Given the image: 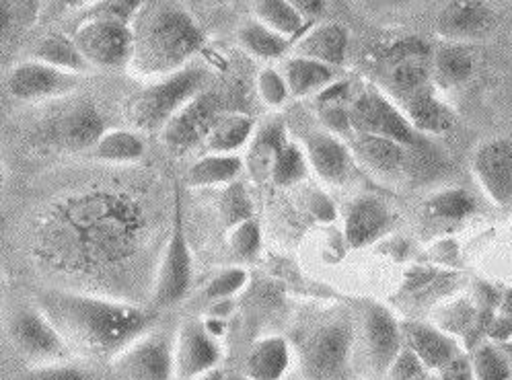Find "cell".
I'll list each match as a JSON object with an SVG mask.
<instances>
[{"label": "cell", "instance_id": "e0dca14e", "mask_svg": "<svg viewBox=\"0 0 512 380\" xmlns=\"http://www.w3.org/2000/svg\"><path fill=\"white\" fill-rule=\"evenodd\" d=\"M471 173L498 208L512 206V138L496 136L473 150Z\"/></svg>", "mask_w": 512, "mask_h": 380}, {"label": "cell", "instance_id": "3957f363", "mask_svg": "<svg viewBox=\"0 0 512 380\" xmlns=\"http://www.w3.org/2000/svg\"><path fill=\"white\" fill-rule=\"evenodd\" d=\"M206 35L198 21L169 3L142 7L134 23V50L128 70L142 81H157L181 68L204 48Z\"/></svg>", "mask_w": 512, "mask_h": 380}, {"label": "cell", "instance_id": "83f0119b", "mask_svg": "<svg viewBox=\"0 0 512 380\" xmlns=\"http://www.w3.org/2000/svg\"><path fill=\"white\" fill-rule=\"evenodd\" d=\"M284 79L290 91V97L305 99L315 97L329 85L338 81V68L321 64L317 60L292 54L284 64Z\"/></svg>", "mask_w": 512, "mask_h": 380}, {"label": "cell", "instance_id": "c3c4849f", "mask_svg": "<svg viewBox=\"0 0 512 380\" xmlns=\"http://www.w3.org/2000/svg\"><path fill=\"white\" fill-rule=\"evenodd\" d=\"M307 208H309V212H311L319 222H332V220H336V216H338V210H336L334 200L329 198L325 192H321V189H313L309 200H307Z\"/></svg>", "mask_w": 512, "mask_h": 380}, {"label": "cell", "instance_id": "ba28073f", "mask_svg": "<svg viewBox=\"0 0 512 380\" xmlns=\"http://www.w3.org/2000/svg\"><path fill=\"white\" fill-rule=\"evenodd\" d=\"M194 282V257L186 233L184 222V206H181V196L175 192L173 200V220L171 233L165 245V253L159 265V272L153 286V307L155 309H171L192 290Z\"/></svg>", "mask_w": 512, "mask_h": 380}, {"label": "cell", "instance_id": "836d02e7", "mask_svg": "<svg viewBox=\"0 0 512 380\" xmlns=\"http://www.w3.org/2000/svg\"><path fill=\"white\" fill-rule=\"evenodd\" d=\"M237 44L251 58H258L262 62H274L284 58L292 50V44L295 42H290L288 37L270 29L255 17H249L237 29Z\"/></svg>", "mask_w": 512, "mask_h": 380}, {"label": "cell", "instance_id": "d4e9b609", "mask_svg": "<svg viewBox=\"0 0 512 380\" xmlns=\"http://www.w3.org/2000/svg\"><path fill=\"white\" fill-rule=\"evenodd\" d=\"M350 33L340 23H319L309 27L299 40L292 44V52L327 64L332 68H342L348 60Z\"/></svg>", "mask_w": 512, "mask_h": 380}, {"label": "cell", "instance_id": "44dd1931", "mask_svg": "<svg viewBox=\"0 0 512 380\" xmlns=\"http://www.w3.org/2000/svg\"><path fill=\"white\" fill-rule=\"evenodd\" d=\"M344 237L352 249L371 247L395 226L393 208L379 196H356L344 208Z\"/></svg>", "mask_w": 512, "mask_h": 380}, {"label": "cell", "instance_id": "f907efd6", "mask_svg": "<svg viewBox=\"0 0 512 380\" xmlns=\"http://www.w3.org/2000/svg\"><path fill=\"white\" fill-rule=\"evenodd\" d=\"M288 3L295 7L307 21L319 19L327 7V0H288Z\"/></svg>", "mask_w": 512, "mask_h": 380}, {"label": "cell", "instance_id": "db71d44e", "mask_svg": "<svg viewBox=\"0 0 512 380\" xmlns=\"http://www.w3.org/2000/svg\"><path fill=\"white\" fill-rule=\"evenodd\" d=\"M9 21H11V13L3 3H0V37H3V33L9 29Z\"/></svg>", "mask_w": 512, "mask_h": 380}, {"label": "cell", "instance_id": "6f0895ef", "mask_svg": "<svg viewBox=\"0 0 512 380\" xmlns=\"http://www.w3.org/2000/svg\"><path fill=\"white\" fill-rule=\"evenodd\" d=\"M229 3H233V5H237V3H241V0H229Z\"/></svg>", "mask_w": 512, "mask_h": 380}, {"label": "cell", "instance_id": "680465c9", "mask_svg": "<svg viewBox=\"0 0 512 380\" xmlns=\"http://www.w3.org/2000/svg\"><path fill=\"white\" fill-rule=\"evenodd\" d=\"M186 3H200V0H186Z\"/></svg>", "mask_w": 512, "mask_h": 380}, {"label": "cell", "instance_id": "5b68a950", "mask_svg": "<svg viewBox=\"0 0 512 380\" xmlns=\"http://www.w3.org/2000/svg\"><path fill=\"white\" fill-rule=\"evenodd\" d=\"M305 380H348L354 368V321L338 315L313 327L299 346Z\"/></svg>", "mask_w": 512, "mask_h": 380}, {"label": "cell", "instance_id": "484cf974", "mask_svg": "<svg viewBox=\"0 0 512 380\" xmlns=\"http://www.w3.org/2000/svg\"><path fill=\"white\" fill-rule=\"evenodd\" d=\"M475 74V56L469 46L443 42L432 48L430 85L438 93H453L463 89Z\"/></svg>", "mask_w": 512, "mask_h": 380}, {"label": "cell", "instance_id": "ab89813d", "mask_svg": "<svg viewBox=\"0 0 512 380\" xmlns=\"http://www.w3.org/2000/svg\"><path fill=\"white\" fill-rule=\"evenodd\" d=\"M216 208H218V218H221L227 231L255 216L253 200L247 192V187L239 179L223 187L221 196H218Z\"/></svg>", "mask_w": 512, "mask_h": 380}, {"label": "cell", "instance_id": "7bdbcfd3", "mask_svg": "<svg viewBox=\"0 0 512 380\" xmlns=\"http://www.w3.org/2000/svg\"><path fill=\"white\" fill-rule=\"evenodd\" d=\"M247 282H249V272L245 268H239V265H233V268L221 270L214 278H210L202 290V296L208 302L233 300L247 286Z\"/></svg>", "mask_w": 512, "mask_h": 380}, {"label": "cell", "instance_id": "7402d4cb", "mask_svg": "<svg viewBox=\"0 0 512 380\" xmlns=\"http://www.w3.org/2000/svg\"><path fill=\"white\" fill-rule=\"evenodd\" d=\"M303 148L311 173H315L323 183L340 187L350 179L356 161L350 144L344 138L327 130H319L311 132L303 140Z\"/></svg>", "mask_w": 512, "mask_h": 380}, {"label": "cell", "instance_id": "b9f144b4", "mask_svg": "<svg viewBox=\"0 0 512 380\" xmlns=\"http://www.w3.org/2000/svg\"><path fill=\"white\" fill-rule=\"evenodd\" d=\"M227 245L229 251L241 259V261H251L262 253L264 245V235H262V226L258 218H249L227 231Z\"/></svg>", "mask_w": 512, "mask_h": 380}, {"label": "cell", "instance_id": "7c38bea8", "mask_svg": "<svg viewBox=\"0 0 512 380\" xmlns=\"http://www.w3.org/2000/svg\"><path fill=\"white\" fill-rule=\"evenodd\" d=\"M91 68H128L134 50V25L120 21L81 17L70 33Z\"/></svg>", "mask_w": 512, "mask_h": 380}, {"label": "cell", "instance_id": "9c48e42d", "mask_svg": "<svg viewBox=\"0 0 512 380\" xmlns=\"http://www.w3.org/2000/svg\"><path fill=\"white\" fill-rule=\"evenodd\" d=\"M432 46L422 37L406 35L391 42L379 56L377 70L383 89L395 103L430 85Z\"/></svg>", "mask_w": 512, "mask_h": 380}, {"label": "cell", "instance_id": "11a10c76", "mask_svg": "<svg viewBox=\"0 0 512 380\" xmlns=\"http://www.w3.org/2000/svg\"><path fill=\"white\" fill-rule=\"evenodd\" d=\"M3 189H5V165H3V159H0V196H3Z\"/></svg>", "mask_w": 512, "mask_h": 380}, {"label": "cell", "instance_id": "d6a6232c", "mask_svg": "<svg viewBox=\"0 0 512 380\" xmlns=\"http://www.w3.org/2000/svg\"><path fill=\"white\" fill-rule=\"evenodd\" d=\"M146 152V142L138 130L132 128H107L89 155L107 165L138 163Z\"/></svg>", "mask_w": 512, "mask_h": 380}, {"label": "cell", "instance_id": "cb8c5ba5", "mask_svg": "<svg viewBox=\"0 0 512 380\" xmlns=\"http://www.w3.org/2000/svg\"><path fill=\"white\" fill-rule=\"evenodd\" d=\"M397 105L406 113V118L414 126V130L424 138L449 134L457 124L455 111L445 103L441 93L432 85L408 95Z\"/></svg>", "mask_w": 512, "mask_h": 380}, {"label": "cell", "instance_id": "f1b7e54d", "mask_svg": "<svg viewBox=\"0 0 512 380\" xmlns=\"http://www.w3.org/2000/svg\"><path fill=\"white\" fill-rule=\"evenodd\" d=\"M286 142H288L286 124L278 118H272L255 128L247 144V157L243 159L249 173L255 179H270L272 165Z\"/></svg>", "mask_w": 512, "mask_h": 380}, {"label": "cell", "instance_id": "9f6ffc18", "mask_svg": "<svg viewBox=\"0 0 512 380\" xmlns=\"http://www.w3.org/2000/svg\"><path fill=\"white\" fill-rule=\"evenodd\" d=\"M416 380H441V378H438L436 372H424V374H420Z\"/></svg>", "mask_w": 512, "mask_h": 380}, {"label": "cell", "instance_id": "8d00e7d4", "mask_svg": "<svg viewBox=\"0 0 512 380\" xmlns=\"http://www.w3.org/2000/svg\"><path fill=\"white\" fill-rule=\"evenodd\" d=\"M253 17L290 42H297L311 23L288 0H253Z\"/></svg>", "mask_w": 512, "mask_h": 380}, {"label": "cell", "instance_id": "603a6c76", "mask_svg": "<svg viewBox=\"0 0 512 380\" xmlns=\"http://www.w3.org/2000/svg\"><path fill=\"white\" fill-rule=\"evenodd\" d=\"M401 335H404V346L418 356L428 372H438L455 356L465 352L449 333L436 327L432 321H401Z\"/></svg>", "mask_w": 512, "mask_h": 380}, {"label": "cell", "instance_id": "d590c367", "mask_svg": "<svg viewBox=\"0 0 512 380\" xmlns=\"http://www.w3.org/2000/svg\"><path fill=\"white\" fill-rule=\"evenodd\" d=\"M245 169V161L239 155H218V152H206L196 159L186 175L190 187H225L239 179Z\"/></svg>", "mask_w": 512, "mask_h": 380}, {"label": "cell", "instance_id": "f35d334b", "mask_svg": "<svg viewBox=\"0 0 512 380\" xmlns=\"http://www.w3.org/2000/svg\"><path fill=\"white\" fill-rule=\"evenodd\" d=\"M309 173H311V167H309L303 144L288 138V142L282 146L272 165V171H270L272 183L278 187H292L305 181Z\"/></svg>", "mask_w": 512, "mask_h": 380}, {"label": "cell", "instance_id": "e575fe53", "mask_svg": "<svg viewBox=\"0 0 512 380\" xmlns=\"http://www.w3.org/2000/svg\"><path fill=\"white\" fill-rule=\"evenodd\" d=\"M315 99V111L317 118L323 126V130L332 132L348 142L352 136V126H350V85L346 81H336L334 85H329L323 89Z\"/></svg>", "mask_w": 512, "mask_h": 380}, {"label": "cell", "instance_id": "5bb4252c", "mask_svg": "<svg viewBox=\"0 0 512 380\" xmlns=\"http://www.w3.org/2000/svg\"><path fill=\"white\" fill-rule=\"evenodd\" d=\"M175 339L161 331H149L112 360L120 380H173L175 378Z\"/></svg>", "mask_w": 512, "mask_h": 380}, {"label": "cell", "instance_id": "d6986e66", "mask_svg": "<svg viewBox=\"0 0 512 380\" xmlns=\"http://www.w3.org/2000/svg\"><path fill=\"white\" fill-rule=\"evenodd\" d=\"M354 161L385 183L410 179L412 148L389 138L371 134H352L348 138Z\"/></svg>", "mask_w": 512, "mask_h": 380}, {"label": "cell", "instance_id": "52a82bcc", "mask_svg": "<svg viewBox=\"0 0 512 380\" xmlns=\"http://www.w3.org/2000/svg\"><path fill=\"white\" fill-rule=\"evenodd\" d=\"M105 130V116L95 101L66 97L60 107L40 122L35 136L48 148L60 152H91Z\"/></svg>", "mask_w": 512, "mask_h": 380}, {"label": "cell", "instance_id": "8992f818", "mask_svg": "<svg viewBox=\"0 0 512 380\" xmlns=\"http://www.w3.org/2000/svg\"><path fill=\"white\" fill-rule=\"evenodd\" d=\"M404 348L401 321L385 304L369 302L354 321V364L371 380H385L389 366Z\"/></svg>", "mask_w": 512, "mask_h": 380}, {"label": "cell", "instance_id": "681fc988", "mask_svg": "<svg viewBox=\"0 0 512 380\" xmlns=\"http://www.w3.org/2000/svg\"><path fill=\"white\" fill-rule=\"evenodd\" d=\"M436 374L441 380H475V374H473V368L469 362V354H465V352L455 356L447 366H443Z\"/></svg>", "mask_w": 512, "mask_h": 380}, {"label": "cell", "instance_id": "ac0fdd59", "mask_svg": "<svg viewBox=\"0 0 512 380\" xmlns=\"http://www.w3.org/2000/svg\"><path fill=\"white\" fill-rule=\"evenodd\" d=\"M223 111L216 93L202 91L188 105L181 107L169 124L161 130L165 146L173 152H188L204 144L218 113Z\"/></svg>", "mask_w": 512, "mask_h": 380}, {"label": "cell", "instance_id": "ee69618b", "mask_svg": "<svg viewBox=\"0 0 512 380\" xmlns=\"http://www.w3.org/2000/svg\"><path fill=\"white\" fill-rule=\"evenodd\" d=\"M142 7H144V0H97V3H93L91 7L83 9L81 17L109 19V21L134 25Z\"/></svg>", "mask_w": 512, "mask_h": 380}, {"label": "cell", "instance_id": "9a60e30c", "mask_svg": "<svg viewBox=\"0 0 512 380\" xmlns=\"http://www.w3.org/2000/svg\"><path fill=\"white\" fill-rule=\"evenodd\" d=\"M494 300L482 296L447 298L432 311V323L449 333L463 350H471L482 341L492 323Z\"/></svg>", "mask_w": 512, "mask_h": 380}, {"label": "cell", "instance_id": "f546056e", "mask_svg": "<svg viewBox=\"0 0 512 380\" xmlns=\"http://www.w3.org/2000/svg\"><path fill=\"white\" fill-rule=\"evenodd\" d=\"M255 128H258L255 120L247 113L223 109L202 146L206 152H218V155H239V150L247 148Z\"/></svg>", "mask_w": 512, "mask_h": 380}, {"label": "cell", "instance_id": "6da1fadb", "mask_svg": "<svg viewBox=\"0 0 512 380\" xmlns=\"http://www.w3.org/2000/svg\"><path fill=\"white\" fill-rule=\"evenodd\" d=\"M144 206L126 189H79L46 206L33 226V255L64 276H99L130 263L146 237Z\"/></svg>", "mask_w": 512, "mask_h": 380}, {"label": "cell", "instance_id": "8fae6325", "mask_svg": "<svg viewBox=\"0 0 512 380\" xmlns=\"http://www.w3.org/2000/svg\"><path fill=\"white\" fill-rule=\"evenodd\" d=\"M7 333L13 348L31 366L68 360L72 352L62 333L38 304L17 309L7 321Z\"/></svg>", "mask_w": 512, "mask_h": 380}, {"label": "cell", "instance_id": "4dcf8cb0", "mask_svg": "<svg viewBox=\"0 0 512 380\" xmlns=\"http://www.w3.org/2000/svg\"><path fill=\"white\" fill-rule=\"evenodd\" d=\"M453 288V274L430 270V268H418L416 272L408 274V280L404 288L399 290V300L408 304L410 309H422L432 307L436 309L438 304L445 302Z\"/></svg>", "mask_w": 512, "mask_h": 380}, {"label": "cell", "instance_id": "7a4b0ae2", "mask_svg": "<svg viewBox=\"0 0 512 380\" xmlns=\"http://www.w3.org/2000/svg\"><path fill=\"white\" fill-rule=\"evenodd\" d=\"M38 307L50 317L70 350L114 360L132 341L153 329V313L138 304L77 290H48Z\"/></svg>", "mask_w": 512, "mask_h": 380}, {"label": "cell", "instance_id": "f5cc1de1", "mask_svg": "<svg viewBox=\"0 0 512 380\" xmlns=\"http://www.w3.org/2000/svg\"><path fill=\"white\" fill-rule=\"evenodd\" d=\"M192 380H225V372L221 368H212V370H208V372H204V374H200Z\"/></svg>", "mask_w": 512, "mask_h": 380}, {"label": "cell", "instance_id": "f6af8a7d", "mask_svg": "<svg viewBox=\"0 0 512 380\" xmlns=\"http://www.w3.org/2000/svg\"><path fill=\"white\" fill-rule=\"evenodd\" d=\"M255 89H258L262 103L270 109H280L290 99V91H288L284 74H282V70H278L274 66H266L258 72Z\"/></svg>", "mask_w": 512, "mask_h": 380}, {"label": "cell", "instance_id": "60d3db41", "mask_svg": "<svg viewBox=\"0 0 512 380\" xmlns=\"http://www.w3.org/2000/svg\"><path fill=\"white\" fill-rule=\"evenodd\" d=\"M475 380H512V368L502 350L492 341H480L469 350Z\"/></svg>", "mask_w": 512, "mask_h": 380}, {"label": "cell", "instance_id": "1f68e13d", "mask_svg": "<svg viewBox=\"0 0 512 380\" xmlns=\"http://www.w3.org/2000/svg\"><path fill=\"white\" fill-rule=\"evenodd\" d=\"M29 58L83 76H87L93 70L83 52L79 50L77 42L72 40V35L60 31H52L40 37V40L35 42L33 50L29 52Z\"/></svg>", "mask_w": 512, "mask_h": 380}, {"label": "cell", "instance_id": "bcb514c9", "mask_svg": "<svg viewBox=\"0 0 512 380\" xmlns=\"http://www.w3.org/2000/svg\"><path fill=\"white\" fill-rule=\"evenodd\" d=\"M19 380H95V376L79 364L60 360L42 366H31Z\"/></svg>", "mask_w": 512, "mask_h": 380}, {"label": "cell", "instance_id": "74e56055", "mask_svg": "<svg viewBox=\"0 0 512 380\" xmlns=\"http://www.w3.org/2000/svg\"><path fill=\"white\" fill-rule=\"evenodd\" d=\"M424 212L430 220L445 222V224H459L469 220L478 212V202L461 187H447L426 198Z\"/></svg>", "mask_w": 512, "mask_h": 380}, {"label": "cell", "instance_id": "816d5d0a", "mask_svg": "<svg viewBox=\"0 0 512 380\" xmlns=\"http://www.w3.org/2000/svg\"><path fill=\"white\" fill-rule=\"evenodd\" d=\"M97 0H58V5L62 11H83L91 7Z\"/></svg>", "mask_w": 512, "mask_h": 380}, {"label": "cell", "instance_id": "2e32d148", "mask_svg": "<svg viewBox=\"0 0 512 380\" xmlns=\"http://www.w3.org/2000/svg\"><path fill=\"white\" fill-rule=\"evenodd\" d=\"M496 29V13L488 0H449L434 19L443 42L471 46L488 40Z\"/></svg>", "mask_w": 512, "mask_h": 380}, {"label": "cell", "instance_id": "30bf717a", "mask_svg": "<svg viewBox=\"0 0 512 380\" xmlns=\"http://www.w3.org/2000/svg\"><path fill=\"white\" fill-rule=\"evenodd\" d=\"M352 134H371L389 138L404 146H418L426 142L414 130L401 107L377 85H367L350 103Z\"/></svg>", "mask_w": 512, "mask_h": 380}, {"label": "cell", "instance_id": "4316f807", "mask_svg": "<svg viewBox=\"0 0 512 380\" xmlns=\"http://www.w3.org/2000/svg\"><path fill=\"white\" fill-rule=\"evenodd\" d=\"M292 364V348L282 335H268L251 346L243 372L249 380H282Z\"/></svg>", "mask_w": 512, "mask_h": 380}, {"label": "cell", "instance_id": "7dc6e473", "mask_svg": "<svg viewBox=\"0 0 512 380\" xmlns=\"http://www.w3.org/2000/svg\"><path fill=\"white\" fill-rule=\"evenodd\" d=\"M428 372L424 364L418 360V356L410 348H401L393 364L389 366V372L385 380H416L420 374Z\"/></svg>", "mask_w": 512, "mask_h": 380}, {"label": "cell", "instance_id": "4fadbf2b", "mask_svg": "<svg viewBox=\"0 0 512 380\" xmlns=\"http://www.w3.org/2000/svg\"><path fill=\"white\" fill-rule=\"evenodd\" d=\"M83 81V74L27 58L11 68L7 89L13 99L23 103H54L75 95L83 87Z\"/></svg>", "mask_w": 512, "mask_h": 380}, {"label": "cell", "instance_id": "ffe728a7", "mask_svg": "<svg viewBox=\"0 0 512 380\" xmlns=\"http://www.w3.org/2000/svg\"><path fill=\"white\" fill-rule=\"evenodd\" d=\"M175 376L192 380L212 368H218L223 360V346L202 321H186L179 327L175 344Z\"/></svg>", "mask_w": 512, "mask_h": 380}, {"label": "cell", "instance_id": "277c9868", "mask_svg": "<svg viewBox=\"0 0 512 380\" xmlns=\"http://www.w3.org/2000/svg\"><path fill=\"white\" fill-rule=\"evenodd\" d=\"M208 70L188 64L163 79L149 81L134 97L124 103L128 128L142 132H161L175 113L196 95L206 91Z\"/></svg>", "mask_w": 512, "mask_h": 380}]
</instances>
